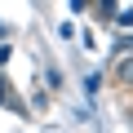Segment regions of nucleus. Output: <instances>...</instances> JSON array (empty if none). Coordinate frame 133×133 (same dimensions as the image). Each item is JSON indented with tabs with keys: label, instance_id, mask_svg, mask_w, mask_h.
Masks as SVG:
<instances>
[{
	"label": "nucleus",
	"instance_id": "nucleus-1",
	"mask_svg": "<svg viewBox=\"0 0 133 133\" xmlns=\"http://www.w3.org/2000/svg\"><path fill=\"white\" fill-rule=\"evenodd\" d=\"M115 80H120V89H133V58H120V66H115Z\"/></svg>",
	"mask_w": 133,
	"mask_h": 133
},
{
	"label": "nucleus",
	"instance_id": "nucleus-2",
	"mask_svg": "<svg viewBox=\"0 0 133 133\" xmlns=\"http://www.w3.org/2000/svg\"><path fill=\"white\" fill-rule=\"evenodd\" d=\"M111 18H115V22H120V27H133V9H115V14H111Z\"/></svg>",
	"mask_w": 133,
	"mask_h": 133
}]
</instances>
